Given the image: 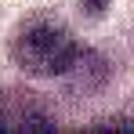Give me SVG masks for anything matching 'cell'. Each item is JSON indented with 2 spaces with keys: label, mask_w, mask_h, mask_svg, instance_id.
Wrapping results in <instances>:
<instances>
[{
  "label": "cell",
  "mask_w": 134,
  "mask_h": 134,
  "mask_svg": "<svg viewBox=\"0 0 134 134\" xmlns=\"http://www.w3.org/2000/svg\"><path fill=\"white\" fill-rule=\"evenodd\" d=\"M51 116H47L36 98H18V94H4L0 91V131H51Z\"/></svg>",
  "instance_id": "2"
},
{
  "label": "cell",
  "mask_w": 134,
  "mask_h": 134,
  "mask_svg": "<svg viewBox=\"0 0 134 134\" xmlns=\"http://www.w3.org/2000/svg\"><path fill=\"white\" fill-rule=\"evenodd\" d=\"M11 54L33 76H62L80 62L83 51L62 22H54L47 15H36V18L18 25V33L11 40Z\"/></svg>",
  "instance_id": "1"
}]
</instances>
